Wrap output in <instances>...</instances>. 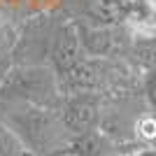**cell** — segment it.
<instances>
[{
	"instance_id": "1",
	"label": "cell",
	"mask_w": 156,
	"mask_h": 156,
	"mask_svg": "<svg viewBox=\"0 0 156 156\" xmlns=\"http://www.w3.org/2000/svg\"><path fill=\"white\" fill-rule=\"evenodd\" d=\"M0 121L16 135L30 156H54L65 151L72 142L58 110L23 103H0Z\"/></svg>"
},
{
	"instance_id": "2",
	"label": "cell",
	"mask_w": 156,
	"mask_h": 156,
	"mask_svg": "<svg viewBox=\"0 0 156 156\" xmlns=\"http://www.w3.org/2000/svg\"><path fill=\"white\" fill-rule=\"evenodd\" d=\"M63 93L49 65H12L0 82V103H23L58 110Z\"/></svg>"
},
{
	"instance_id": "3",
	"label": "cell",
	"mask_w": 156,
	"mask_h": 156,
	"mask_svg": "<svg viewBox=\"0 0 156 156\" xmlns=\"http://www.w3.org/2000/svg\"><path fill=\"white\" fill-rule=\"evenodd\" d=\"M61 14H37L23 23L12 44V65H49V51H51L54 35L58 30Z\"/></svg>"
},
{
	"instance_id": "4",
	"label": "cell",
	"mask_w": 156,
	"mask_h": 156,
	"mask_svg": "<svg viewBox=\"0 0 156 156\" xmlns=\"http://www.w3.org/2000/svg\"><path fill=\"white\" fill-rule=\"evenodd\" d=\"M75 26H77L79 42L86 56L128 63V54L135 35L126 26H86V23H75Z\"/></svg>"
},
{
	"instance_id": "5",
	"label": "cell",
	"mask_w": 156,
	"mask_h": 156,
	"mask_svg": "<svg viewBox=\"0 0 156 156\" xmlns=\"http://www.w3.org/2000/svg\"><path fill=\"white\" fill-rule=\"evenodd\" d=\"M105 96L100 93H68L58 105V117L72 137L100 126Z\"/></svg>"
},
{
	"instance_id": "6",
	"label": "cell",
	"mask_w": 156,
	"mask_h": 156,
	"mask_svg": "<svg viewBox=\"0 0 156 156\" xmlns=\"http://www.w3.org/2000/svg\"><path fill=\"white\" fill-rule=\"evenodd\" d=\"M68 21L86 26H126L130 0H65Z\"/></svg>"
},
{
	"instance_id": "7",
	"label": "cell",
	"mask_w": 156,
	"mask_h": 156,
	"mask_svg": "<svg viewBox=\"0 0 156 156\" xmlns=\"http://www.w3.org/2000/svg\"><path fill=\"white\" fill-rule=\"evenodd\" d=\"M86 54L82 49V42H79V33L75 21L63 19L61 21L58 30L54 35L51 42V51H49V68L56 72V77H61L63 72H68L75 63L84 58Z\"/></svg>"
},
{
	"instance_id": "8",
	"label": "cell",
	"mask_w": 156,
	"mask_h": 156,
	"mask_svg": "<svg viewBox=\"0 0 156 156\" xmlns=\"http://www.w3.org/2000/svg\"><path fill=\"white\" fill-rule=\"evenodd\" d=\"M68 149L72 151V156H112V154H119V147L100 128L82 133V135H75Z\"/></svg>"
},
{
	"instance_id": "9",
	"label": "cell",
	"mask_w": 156,
	"mask_h": 156,
	"mask_svg": "<svg viewBox=\"0 0 156 156\" xmlns=\"http://www.w3.org/2000/svg\"><path fill=\"white\" fill-rule=\"evenodd\" d=\"M126 28L133 35H156V0H130Z\"/></svg>"
},
{
	"instance_id": "10",
	"label": "cell",
	"mask_w": 156,
	"mask_h": 156,
	"mask_svg": "<svg viewBox=\"0 0 156 156\" xmlns=\"http://www.w3.org/2000/svg\"><path fill=\"white\" fill-rule=\"evenodd\" d=\"M133 140L144 147H156V114L154 112H142L135 119L133 126Z\"/></svg>"
},
{
	"instance_id": "11",
	"label": "cell",
	"mask_w": 156,
	"mask_h": 156,
	"mask_svg": "<svg viewBox=\"0 0 156 156\" xmlns=\"http://www.w3.org/2000/svg\"><path fill=\"white\" fill-rule=\"evenodd\" d=\"M0 156H30L12 130L0 121Z\"/></svg>"
},
{
	"instance_id": "12",
	"label": "cell",
	"mask_w": 156,
	"mask_h": 156,
	"mask_svg": "<svg viewBox=\"0 0 156 156\" xmlns=\"http://www.w3.org/2000/svg\"><path fill=\"white\" fill-rule=\"evenodd\" d=\"M140 91H142V98L149 112L156 114V68H149V70L142 72L140 77Z\"/></svg>"
},
{
	"instance_id": "13",
	"label": "cell",
	"mask_w": 156,
	"mask_h": 156,
	"mask_svg": "<svg viewBox=\"0 0 156 156\" xmlns=\"http://www.w3.org/2000/svg\"><path fill=\"white\" fill-rule=\"evenodd\" d=\"M9 68H12V54H9V49H5V47L0 44V82L5 79Z\"/></svg>"
},
{
	"instance_id": "14",
	"label": "cell",
	"mask_w": 156,
	"mask_h": 156,
	"mask_svg": "<svg viewBox=\"0 0 156 156\" xmlns=\"http://www.w3.org/2000/svg\"><path fill=\"white\" fill-rule=\"evenodd\" d=\"M124 156H156V147H137V149L128 151Z\"/></svg>"
},
{
	"instance_id": "15",
	"label": "cell",
	"mask_w": 156,
	"mask_h": 156,
	"mask_svg": "<svg viewBox=\"0 0 156 156\" xmlns=\"http://www.w3.org/2000/svg\"><path fill=\"white\" fill-rule=\"evenodd\" d=\"M112 156H121V154H112Z\"/></svg>"
}]
</instances>
